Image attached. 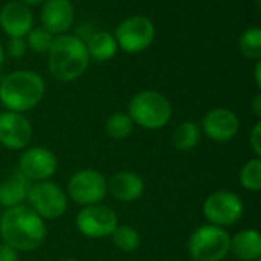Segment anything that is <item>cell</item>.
Listing matches in <instances>:
<instances>
[{
    "label": "cell",
    "instance_id": "obj_19",
    "mask_svg": "<svg viewBox=\"0 0 261 261\" xmlns=\"http://www.w3.org/2000/svg\"><path fill=\"white\" fill-rule=\"evenodd\" d=\"M86 47H87L89 57L98 63L112 60L119 50L115 35L109 31L93 32L90 38L86 41Z\"/></svg>",
    "mask_w": 261,
    "mask_h": 261
},
{
    "label": "cell",
    "instance_id": "obj_12",
    "mask_svg": "<svg viewBox=\"0 0 261 261\" xmlns=\"http://www.w3.org/2000/svg\"><path fill=\"white\" fill-rule=\"evenodd\" d=\"M32 139V125L23 113H0V144L8 150H24Z\"/></svg>",
    "mask_w": 261,
    "mask_h": 261
},
{
    "label": "cell",
    "instance_id": "obj_2",
    "mask_svg": "<svg viewBox=\"0 0 261 261\" xmlns=\"http://www.w3.org/2000/svg\"><path fill=\"white\" fill-rule=\"evenodd\" d=\"M90 57L86 41L76 35H55L47 50L49 73L61 83L78 80L89 67Z\"/></svg>",
    "mask_w": 261,
    "mask_h": 261
},
{
    "label": "cell",
    "instance_id": "obj_7",
    "mask_svg": "<svg viewBox=\"0 0 261 261\" xmlns=\"http://www.w3.org/2000/svg\"><path fill=\"white\" fill-rule=\"evenodd\" d=\"M113 35L122 52L141 54L153 44L156 26L147 15H130L118 24Z\"/></svg>",
    "mask_w": 261,
    "mask_h": 261
},
{
    "label": "cell",
    "instance_id": "obj_13",
    "mask_svg": "<svg viewBox=\"0 0 261 261\" xmlns=\"http://www.w3.org/2000/svg\"><path fill=\"white\" fill-rule=\"evenodd\" d=\"M240 128L239 116L226 107L210 110L202 119V132L214 142H228L236 138Z\"/></svg>",
    "mask_w": 261,
    "mask_h": 261
},
{
    "label": "cell",
    "instance_id": "obj_10",
    "mask_svg": "<svg viewBox=\"0 0 261 261\" xmlns=\"http://www.w3.org/2000/svg\"><path fill=\"white\" fill-rule=\"evenodd\" d=\"M118 225L116 213L102 203L83 206L76 216V229L84 237L93 240L110 237Z\"/></svg>",
    "mask_w": 261,
    "mask_h": 261
},
{
    "label": "cell",
    "instance_id": "obj_31",
    "mask_svg": "<svg viewBox=\"0 0 261 261\" xmlns=\"http://www.w3.org/2000/svg\"><path fill=\"white\" fill-rule=\"evenodd\" d=\"M20 2L24 3V5L29 6V8H32V6H40V5L44 3V0H20Z\"/></svg>",
    "mask_w": 261,
    "mask_h": 261
},
{
    "label": "cell",
    "instance_id": "obj_34",
    "mask_svg": "<svg viewBox=\"0 0 261 261\" xmlns=\"http://www.w3.org/2000/svg\"><path fill=\"white\" fill-rule=\"evenodd\" d=\"M255 261H261V258H258V260H255Z\"/></svg>",
    "mask_w": 261,
    "mask_h": 261
},
{
    "label": "cell",
    "instance_id": "obj_32",
    "mask_svg": "<svg viewBox=\"0 0 261 261\" xmlns=\"http://www.w3.org/2000/svg\"><path fill=\"white\" fill-rule=\"evenodd\" d=\"M3 61H5V49H3V46L0 44V67H2V64H3Z\"/></svg>",
    "mask_w": 261,
    "mask_h": 261
},
{
    "label": "cell",
    "instance_id": "obj_5",
    "mask_svg": "<svg viewBox=\"0 0 261 261\" xmlns=\"http://www.w3.org/2000/svg\"><path fill=\"white\" fill-rule=\"evenodd\" d=\"M231 236L225 228L203 225L188 239V254L194 261H223L229 255Z\"/></svg>",
    "mask_w": 261,
    "mask_h": 261
},
{
    "label": "cell",
    "instance_id": "obj_27",
    "mask_svg": "<svg viewBox=\"0 0 261 261\" xmlns=\"http://www.w3.org/2000/svg\"><path fill=\"white\" fill-rule=\"evenodd\" d=\"M249 145L255 154V158H261V122H255L251 135H249Z\"/></svg>",
    "mask_w": 261,
    "mask_h": 261
},
{
    "label": "cell",
    "instance_id": "obj_17",
    "mask_svg": "<svg viewBox=\"0 0 261 261\" xmlns=\"http://www.w3.org/2000/svg\"><path fill=\"white\" fill-rule=\"evenodd\" d=\"M229 254L242 261L261 258V236L257 229H243L231 237Z\"/></svg>",
    "mask_w": 261,
    "mask_h": 261
},
{
    "label": "cell",
    "instance_id": "obj_25",
    "mask_svg": "<svg viewBox=\"0 0 261 261\" xmlns=\"http://www.w3.org/2000/svg\"><path fill=\"white\" fill-rule=\"evenodd\" d=\"M54 34H50L47 29H44L43 26L38 28H32L28 35L24 37L26 44L31 50L37 52V54H47L52 41H54Z\"/></svg>",
    "mask_w": 261,
    "mask_h": 261
},
{
    "label": "cell",
    "instance_id": "obj_20",
    "mask_svg": "<svg viewBox=\"0 0 261 261\" xmlns=\"http://www.w3.org/2000/svg\"><path fill=\"white\" fill-rule=\"evenodd\" d=\"M202 130L200 125L194 121H184L180 122L171 136V142L176 150L179 151H190L200 142Z\"/></svg>",
    "mask_w": 261,
    "mask_h": 261
},
{
    "label": "cell",
    "instance_id": "obj_26",
    "mask_svg": "<svg viewBox=\"0 0 261 261\" xmlns=\"http://www.w3.org/2000/svg\"><path fill=\"white\" fill-rule=\"evenodd\" d=\"M6 52L11 58L20 60L26 55L28 52V44L24 38H9L6 43Z\"/></svg>",
    "mask_w": 261,
    "mask_h": 261
},
{
    "label": "cell",
    "instance_id": "obj_14",
    "mask_svg": "<svg viewBox=\"0 0 261 261\" xmlns=\"http://www.w3.org/2000/svg\"><path fill=\"white\" fill-rule=\"evenodd\" d=\"M0 28L9 38H24L34 28V14L20 0L8 2L0 9Z\"/></svg>",
    "mask_w": 261,
    "mask_h": 261
},
{
    "label": "cell",
    "instance_id": "obj_24",
    "mask_svg": "<svg viewBox=\"0 0 261 261\" xmlns=\"http://www.w3.org/2000/svg\"><path fill=\"white\" fill-rule=\"evenodd\" d=\"M239 177L245 190L251 193H258L261 190V158L249 159L242 167Z\"/></svg>",
    "mask_w": 261,
    "mask_h": 261
},
{
    "label": "cell",
    "instance_id": "obj_11",
    "mask_svg": "<svg viewBox=\"0 0 261 261\" xmlns=\"http://www.w3.org/2000/svg\"><path fill=\"white\" fill-rule=\"evenodd\" d=\"M57 156L46 147L24 148L18 161V173L31 184L50 180V177L57 173Z\"/></svg>",
    "mask_w": 261,
    "mask_h": 261
},
{
    "label": "cell",
    "instance_id": "obj_22",
    "mask_svg": "<svg viewBox=\"0 0 261 261\" xmlns=\"http://www.w3.org/2000/svg\"><path fill=\"white\" fill-rule=\"evenodd\" d=\"M110 237H112L113 245L121 252L132 254V252H135L141 246V236L130 225H118Z\"/></svg>",
    "mask_w": 261,
    "mask_h": 261
},
{
    "label": "cell",
    "instance_id": "obj_4",
    "mask_svg": "<svg viewBox=\"0 0 261 261\" xmlns=\"http://www.w3.org/2000/svg\"><path fill=\"white\" fill-rule=\"evenodd\" d=\"M127 113L135 125L145 130H159L170 122L173 106L162 92L142 90L130 99Z\"/></svg>",
    "mask_w": 261,
    "mask_h": 261
},
{
    "label": "cell",
    "instance_id": "obj_21",
    "mask_svg": "<svg viewBox=\"0 0 261 261\" xmlns=\"http://www.w3.org/2000/svg\"><path fill=\"white\" fill-rule=\"evenodd\" d=\"M135 130V122L127 112H116L106 121V133L109 138L122 141L127 139Z\"/></svg>",
    "mask_w": 261,
    "mask_h": 261
},
{
    "label": "cell",
    "instance_id": "obj_23",
    "mask_svg": "<svg viewBox=\"0 0 261 261\" xmlns=\"http://www.w3.org/2000/svg\"><path fill=\"white\" fill-rule=\"evenodd\" d=\"M239 49L248 60L258 61L261 58V29L258 26L248 28L239 38Z\"/></svg>",
    "mask_w": 261,
    "mask_h": 261
},
{
    "label": "cell",
    "instance_id": "obj_33",
    "mask_svg": "<svg viewBox=\"0 0 261 261\" xmlns=\"http://www.w3.org/2000/svg\"><path fill=\"white\" fill-rule=\"evenodd\" d=\"M60 261H78V260H75V258H64V260H60Z\"/></svg>",
    "mask_w": 261,
    "mask_h": 261
},
{
    "label": "cell",
    "instance_id": "obj_18",
    "mask_svg": "<svg viewBox=\"0 0 261 261\" xmlns=\"http://www.w3.org/2000/svg\"><path fill=\"white\" fill-rule=\"evenodd\" d=\"M31 182L18 171L0 182V206L5 210L23 205L28 199Z\"/></svg>",
    "mask_w": 261,
    "mask_h": 261
},
{
    "label": "cell",
    "instance_id": "obj_28",
    "mask_svg": "<svg viewBox=\"0 0 261 261\" xmlns=\"http://www.w3.org/2000/svg\"><path fill=\"white\" fill-rule=\"evenodd\" d=\"M0 261H18V252L6 243H0Z\"/></svg>",
    "mask_w": 261,
    "mask_h": 261
},
{
    "label": "cell",
    "instance_id": "obj_8",
    "mask_svg": "<svg viewBox=\"0 0 261 261\" xmlns=\"http://www.w3.org/2000/svg\"><path fill=\"white\" fill-rule=\"evenodd\" d=\"M245 211V205L240 196L232 191L220 190L210 194L203 202V216L210 225L229 228L236 225Z\"/></svg>",
    "mask_w": 261,
    "mask_h": 261
},
{
    "label": "cell",
    "instance_id": "obj_30",
    "mask_svg": "<svg viewBox=\"0 0 261 261\" xmlns=\"http://www.w3.org/2000/svg\"><path fill=\"white\" fill-rule=\"evenodd\" d=\"M254 76H255V86L260 89L261 87V63L260 60L255 63V69H254Z\"/></svg>",
    "mask_w": 261,
    "mask_h": 261
},
{
    "label": "cell",
    "instance_id": "obj_6",
    "mask_svg": "<svg viewBox=\"0 0 261 261\" xmlns=\"http://www.w3.org/2000/svg\"><path fill=\"white\" fill-rule=\"evenodd\" d=\"M26 202L43 220H57L67 211V194L52 180L31 184Z\"/></svg>",
    "mask_w": 261,
    "mask_h": 261
},
{
    "label": "cell",
    "instance_id": "obj_15",
    "mask_svg": "<svg viewBox=\"0 0 261 261\" xmlns=\"http://www.w3.org/2000/svg\"><path fill=\"white\" fill-rule=\"evenodd\" d=\"M41 26L54 35L67 34L75 21V6L70 0H44L40 11Z\"/></svg>",
    "mask_w": 261,
    "mask_h": 261
},
{
    "label": "cell",
    "instance_id": "obj_3",
    "mask_svg": "<svg viewBox=\"0 0 261 261\" xmlns=\"http://www.w3.org/2000/svg\"><path fill=\"white\" fill-rule=\"evenodd\" d=\"M46 92L43 76L34 70H15L0 83V102L9 112L24 113L37 107Z\"/></svg>",
    "mask_w": 261,
    "mask_h": 261
},
{
    "label": "cell",
    "instance_id": "obj_9",
    "mask_svg": "<svg viewBox=\"0 0 261 261\" xmlns=\"http://www.w3.org/2000/svg\"><path fill=\"white\" fill-rule=\"evenodd\" d=\"M107 194V179L98 170L86 168L76 171L67 184V199L76 205L89 206L101 203Z\"/></svg>",
    "mask_w": 261,
    "mask_h": 261
},
{
    "label": "cell",
    "instance_id": "obj_1",
    "mask_svg": "<svg viewBox=\"0 0 261 261\" xmlns=\"http://www.w3.org/2000/svg\"><path fill=\"white\" fill-rule=\"evenodd\" d=\"M47 228L44 220L28 205H18L0 216L2 242L17 252H31L38 249L46 240Z\"/></svg>",
    "mask_w": 261,
    "mask_h": 261
},
{
    "label": "cell",
    "instance_id": "obj_16",
    "mask_svg": "<svg viewBox=\"0 0 261 261\" xmlns=\"http://www.w3.org/2000/svg\"><path fill=\"white\" fill-rule=\"evenodd\" d=\"M144 191V179L135 171H119L107 180V193H110L115 200L122 203H132L139 200Z\"/></svg>",
    "mask_w": 261,
    "mask_h": 261
},
{
    "label": "cell",
    "instance_id": "obj_29",
    "mask_svg": "<svg viewBox=\"0 0 261 261\" xmlns=\"http://www.w3.org/2000/svg\"><path fill=\"white\" fill-rule=\"evenodd\" d=\"M252 109H254V113L255 116H261V93H257L255 98H254V102H252Z\"/></svg>",
    "mask_w": 261,
    "mask_h": 261
}]
</instances>
